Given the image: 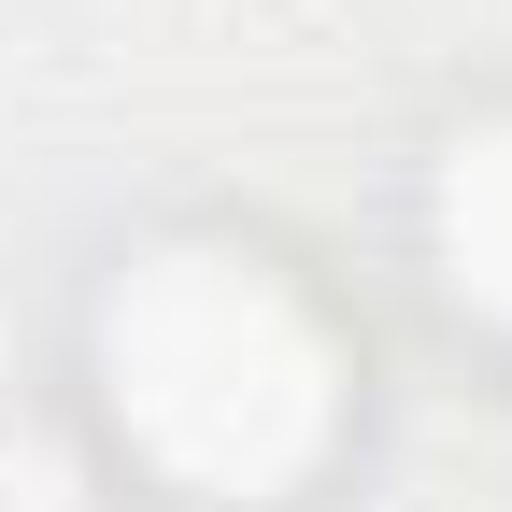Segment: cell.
Returning <instances> with one entry per match:
<instances>
[{
    "label": "cell",
    "instance_id": "7a4b0ae2",
    "mask_svg": "<svg viewBox=\"0 0 512 512\" xmlns=\"http://www.w3.org/2000/svg\"><path fill=\"white\" fill-rule=\"evenodd\" d=\"M427 228H441V271H456V299L512 313V114H498V128H470V143L441 157Z\"/></svg>",
    "mask_w": 512,
    "mask_h": 512
},
{
    "label": "cell",
    "instance_id": "6da1fadb",
    "mask_svg": "<svg viewBox=\"0 0 512 512\" xmlns=\"http://www.w3.org/2000/svg\"><path fill=\"white\" fill-rule=\"evenodd\" d=\"M100 384H114V427L185 498L299 484L328 456V413H342V356L313 328V299L285 271H256V256H228V242H171L114 285Z\"/></svg>",
    "mask_w": 512,
    "mask_h": 512
}]
</instances>
